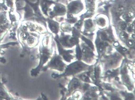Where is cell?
I'll use <instances>...</instances> for the list:
<instances>
[{
    "label": "cell",
    "mask_w": 135,
    "mask_h": 100,
    "mask_svg": "<svg viewBox=\"0 0 135 100\" xmlns=\"http://www.w3.org/2000/svg\"><path fill=\"white\" fill-rule=\"evenodd\" d=\"M53 42L54 40L52 34L49 32L44 35L38 49L37 59L38 60V64L36 67L32 68L30 70V75L32 77H38L41 72L42 67L50 60L54 51Z\"/></svg>",
    "instance_id": "cell-1"
},
{
    "label": "cell",
    "mask_w": 135,
    "mask_h": 100,
    "mask_svg": "<svg viewBox=\"0 0 135 100\" xmlns=\"http://www.w3.org/2000/svg\"><path fill=\"white\" fill-rule=\"evenodd\" d=\"M90 65L87 64L81 60H75L67 64L64 72L62 73H52L51 75L52 78L60 79L66 78L69 79L72 77L76 76L78 74L88 70Z\"/></svg>",
    "instance_id": "cell-2"
},
{
    "label": "cell",
    "mask_w": 135,
    "mask_h": 100,
    "mask_svg": "<svg viewBox=\"0 0 135 100\" xmlns=\"http://www.w3.org/2000/svg\"><path fill=\"white\" fill-rule=\"evenodd\" d=\"M119 79L122 85L129 92L134 91V75L128 68L127 60L124 58L119 67Z\"/></svg>",
    "instance_id": "cell-3"
},
{
    "label": "cell",
    "mask_w": 135,
    "mask_h": 100,
    "mask_svg": "<svg viewBox=\"0 0 135 100\" xmlns=\"http://www.w3.org/2000/svg\"><path fill=\"white\" fill-rule=\"evenodd\" d=\"M124 58L121 54L114 50L110 54L104 55L97 61L101 63L103 71H105L119 67Z\"/></svg>",
    "instance_id": "cell-4"
},
{
    "label": "cell",
    "mask_w": 135,
    "mask_h": 100,
    "mask_svg": "<svg viewBox=\"0 0 135 100\" xmlns=\"http://www.w3.org/2000/svg\"><path fill=\"white\" fill-rule=\"evenodd\" d=\"M67 63L62 60L58 52L54 49L52 56L47 63L44 65L41 69V72H46L48 70H54L62 73L64 72Z\"/></svg>",
    "instance_id": "cell-5"
},
{
    "label": "cell",
    "mask_w": 135,
    "mask_h": 100,
    "mask_svg": "<svg viewBox=\"0 0 135 100\" xmlns=\"http://www.w3.org/2000/svg\"><path fill=\"white\" fill-rule=\"evenodd\" d=\"M82 56L81 61L89 65H93L97 61L98 56L96 51L91 49L84 42H79Z\"/></svg>",
    "instance_id": "cell-6"
},
{
    "label": "cell",
    "mask_w": 135,
    "mask_h": 100,
    "mask_svg": "<svg viewBox=\"0 0 135 100\" xmlns=\"http://www.w3.org/2000/svg\"><path fill=\"white\" fill-rule=\"evenodd\" d=\"M93 42L95 45L96 53H97L98 56L97 61L105 55L109 54L114 50L112 44H110L108 42L101 40L96 36H95Z\"/></svg>",
    "instance_id": "cell-7"
},
{
    "label": "cell",
    "mask_w": 135,
    "mask_h": 100,
    "mask_svg": "<svg viewBox=\"0 0 135 100\" xmlns=\"http://www.w3.org/2000/svg\"><path fill=\"white\" fill-rule=\"evenodd\" d=\"M56 35L61 46L67 49L75 48V47L81 41L80 38L73 36L71 34H65L61 31Z\"/></svg>",
    "instance_id": "cell-8"
},
{
    "label": "cell",
    "mask_w": 135,
    "mask_h": 100,
    "mask_svg": "<svg viewBox=\"0 0 135 100\" xmlns=\"http://www.w3.org/2000/svg\"><path fill=\"white\" fill-rule=\"evenodd\" d=\"M53 40L56 44L57 50H58V54L60 55L62 60H64L67 64H69L73 61L75 60V49H65L61 46L60 42H59L56 35L53 36Z\"/></svg>",
    "instance_id": "cell-9"
},
{
    "label": "cell",
    "mask_w": 135,
    "mask_h": 100,
    "mask_svg": "<svg viewBox=\"0 0 135 100\" xmlns=\"http://www.w3.org/2000/svg\"><path fill=\"white\" fill-rule=\"evenodd\" d=\"M95 36L99 38L101 40L109 42L111 44L118 40L115 32H114V28L111 24L107 28H103V29L97 28L95 32Z\"/></svg>",
    "instance_id": "cell-10"
},
{
    "label": "cell",
    "mask_w": 135,
    "mask_h": 100,
    "mask_svg": "<svg viewBox=\"0 0 135 100\" xmlns=\"http://www.w3.org/2000/svg\"><path fill=\"white\" fill-rule=\"evenodd\" d=\"M97 30V28L94 23L93 18L84 20L83 27L81 30L82 35L86 36L90 40L93 41Z\"/></svg>",
    "instance_id": "cell-11"
},
{
    "label": "cell",
    "mask_w": 135,
    "mask_h": 100,
    "mask_svg": "<svg viewBox=\"0 0 135 100\" xmlns=\"http://www.w3.org/2000/svg\"><path fill=\"white\" fill-rule=\"evenodd\" d=\"M67 13V7L66 5L64 4L58 3L55 1L51 6L48 11V17L50 18H55L57 17L65 16Z\"/></svg>",
    "instance_id": "cell-12"
},
{
    "label": "cell",
    "mask_w": 135,
    "mask_h": 100,
    "mask_svg": "<svg viewBox=\"0 0 135 100\" xmlns=\"http://www.w3.org/2000/svg\"><path fill=\"white\" fill-rule=\"evenodd\" d=\"M66 7V14L76 16L81 13L85 9L84 3H83V0H72L69 1Z\"/></svg>",
    "instance_id": "cell-13"
},
{
    "label": "cell",
    "mask_w": 135,
    "mask_h": 100,
    "mask_svg": "<svg viewBox=\"0 0 135 100\" xmlns=\"http://www.w3.org/2000/svg\"><path fill=\"white\" fill-rule=\"evenodd\" d=\"M93 20L96 27L99 29L105 28L110 25L109 17L105 13H97L94 16Z\"/></svg>",
    "instance_id": "cell-14"
},
{
    "label": "cell",
    "mask_w": 135,
    "mask_h": 100,
    "mask_svg": "<svg viewBox=\"0 0 135 100\" xmlns=\"http://www.w3.org/2000/svg\"><path fill=\"white\" fill-rule=\"evenodd\" d=\"M83 82L78 79L76 77H72L69 79V81L66 86V93L65 96V99H67V98L70 97L73 92L79 90Z\"/></svg>",
    "instance_id": "cell-15"
},
{
    "label": "cell",
    "mask_w": 135,
    "mask_h": 100,
    "mask_svg": "<svg viewBox=\"0 0 135 100\" xmlns=\"http://www.w3.org/2000/svg\"><path fill=\"white\" fill-rule=\"evenodd\" d=\"M47 28L49 32L52 34L53 36L58 35L60 32V23L53 18L47 17L46 18Z\"/></svg>",
    "instance_id": "cell-16"
},
{
    "label": "cell",
    "mask_w": 135,
    "mask_h": 100,
    "mask_svg": "<svg viewBox=\"0 0 135 100\" xmlns=\"http://www.w3.org/2000/svg\"><path fill=\"white\" fill-rule=\"evenodd\" d=\"M5 81H4V78H1V73H0V100H11L16 99L5 86Z\"/></svg>",
    "instance_id": "cell-17"
},
{
    "label": "cell",
    "mask_w": 135,
    "mask_h": 100,
    "mask_svg": "<svg viewBox=\"0 0 135 100\" xmlns=\"http://www.w3.org/2000/svg\"><path fill=\"white\" fill-rule=\"evenodd\" d=\"M54 0H41L40 3L41 11L46 17H48V11L51 6L55 3Z\"/></svg>",
    "instance_id": "cell-18"
},
{
    "label": "cell",
    "mask_w": 135,
    "mask_h": 100,
    "mask_svg": "<svg viewBox=\"0 0 135 100\" xmlns=\"http://www.w3.org/2000/svg\"><path fill=\"white\" fill-rule=\"evenodd\" d=\"M84 6L86 11L96 12L97 9V0H84Z\"/></svg>",
    "instance_id": "cell-19"
},
{
    "label": "cell",
    "mask_w": 135,
    "mask_h": 100,
    "mask_svg": "<svg viewBox=\"0 0 135 100\" xmlns=\"http://www.w3.org/2000/svg\"><path fill=\"white\" fill-rule=\"evenodd\" d=\"M12 27V24L11 22H7L4 24L0 25V43L2 42L6 34L8 33L10 28Z\"/></svg>",
    "instance_id": "cell-20"
},
{
    "label": "cell",
    "mask_w": 135,
    "mask_h": 100,
    "mask_svg": "<svg viewBox=\"0 0 135 100\" xmlns=\"http://www.w3.org/2000/svg\"><path fill=\"white\" fill-rule=\"evenodd\" d=\"M19 44L18 41H11V42H8L7 43L4 44H1L0 43V55H3L5 54L4 49H9L12 46H18Z\"/></svg>",
    "instance_id": "cell-21"
},
{
    "label": "cell",
    "mask_w": 135,
    "mask_h": 100,
    "mask_svg": "<svg viewBox=\"0 0 135 100\" xmlns=\"http://www.w3.org/2000/svg\"><path fill=\"white\" fill-rule=\"evenodd\" d=\"M75 77H76L80 79L82 82L90 83V84H93V81H92L91 79L90 78V77L89 74H88L87 70L84 71V72H83L79 73V74H78L76 76H75Z\"/></svg>",
    "instance_id": "cell-22"
},
{
    "label": "cell",
    "mask_w": 135,
    "mask_h": 100,
    "mask_svg": "<svg viewBox=\"0 0 135 100\" xmlns=\"http://www.w3.org/2000/svg\"><path fill=\"white\" fill-rule=\"evenodd\" d=\"M119 92L122 99H134V92H129L127 90H119Z\"/></svg>",
    "instance_id": "cell-23"
},
{
    "label": "cell",
    "mask_w": 135,
    "mask_h": 100,
    "mask_svg": "<svg viewBox=\"0 0 135 100\" xmlns=\"http://www.w3.org/2000/svg\"><path fill=\"white\" fill-rule=\"evenodd\" d=\"M73 25L67 23V22L63 21L60 23V31L64 32L65 34H70L72 29Z\"/></svg>",
    "instance_id": "cell-24"
},
{
    "label": "cell",
    "mask_w": 135,
    "mask_h": 100,
    "mask_svg": "<svg viewBox=\"0 0 135 100\" xmlns=\"http://www.w3.org/2000/svg\"><path fill=\"white\" fill-rule=\"evenodd\" d=\"M79 19V17H76V15H69V14H66L65 18L64 21L67 22V23L73 25Z\"/></svg>",
    "instance_id": "cell-25"
},
{
    "label": "cell",
    "mask_w": 135,
    "mask_h": 100,
    "mask_svg": "<svg viewBox=\"0 0 135 100\" xmlns=\"http://www.w3.org/2000/svg\"><path fill=\"white\" fill-rule=\"evenodd\" d=\"M4 3L8 8V12H15V0H4Z\"/></svg>",
    "instance_id": "cell-26"
},
{
    "label": "cell",
    "mask_w": 135,
    "mask_h": 100,
    "mask_svg": "<svg viewBox=\"0 0 135 100\" xmlns=\"http://www.w3.org/2000/svg\"><path fill=\"white\" fill-rule=\"evenodd\" d=\"M82 97H83V92L78 89L73 92L70 97L67 98V99H81Z\"/></svg>",
    "instance_id": "cell-27"
},
{
    "label": "cell",
    "mask_w": 135,
    "mask_h": 100,
    "mask_svg": "<svg viewBox=\"0 0 135 100\" xmlns=\"http://www.w3.org/2000/svg\"><path fill=\"white\" fill-rule=\"evenodd\" d=\"M7 12H0V25L9 22Z\"/></svg>",
    "instance_id": "cell-28"
},
{
    "label": "cell",
    "mask_w": 135,
    "mask_h": 100,
    "mask_svg": "<svg viewBox=\"0 0 135 100\" xmlns=\"http://www.w3.org/2000/svg\"><path fill=\"white\" fill-rule=\"evenodd\" d=\"M96 13H97L96 12L86 11V12H85L84 13L81 14V15L79 16V18H80V19L83 20L87 19V18H93L94 16L95 15Z\"/></svg>",
    "instance_id": "cell-29"
},
{
    "label": "cell",
    "mask_w": 135,
    "mask_h": 100,
    "mask_svg": "<svg viewBox=\"0 0 135 100\" xmlns=\"http://www.w3.org/2000/svg\"><path fill=\"white\" fill-rule=\"evenodd\" d=\"M134 22H135V21L134 20V21H133L132 22H130V23L128 24L127 27L126 31L129 34L134 33V31H135V28H134L135 23Z\"/></svg>",
    "instance_id": "cell-30"
},
{
    "label": "cell",
    "mask_w": 135,
    "mask_h": 100,
    "mask_svg": "<svg viewBox=\"0 0 135 100\" xmlns=\"http://www.w3.org/2000/svg\"><path fill=\"white\" fill-rule=\"evenodd\" d=\"M71 35L73 36H75V37L80 38V36L81 35V30L77 29L76 28H75L74 26H73L72 29H71Z\"/></svg>",
    "instance_id": "cell-31"
},
{
    "label": "cell",
    "mask_w": 135,
    "mask_h": 100,
    "mask_svg": "<svg viewBox=\"0 0 135 100\" xmlns=\"http://www.w3.org/2000/svg\"><path fill=\"white\" fill-rule=\"evenodd\" d=\"M83 24H84V20L79 18L78 20V21L76 22L73 26H74L75 28H76L77 29H78L79 30H82V28H83Z\"/></svg>",
    "instance_id": "cell-32"
},
{
    "label": "cell",
    "mask_w": 135,
    "mask_h": 100,
    "mask_svg": "<svg viewBox=\"0 0 135 100\" xmlns=\"http://www.w3.org/2000/svg\"><path fill=\"white\" fill-rule=\"evenodd\" d=\"M124 46H126L128 48H131L133 47H134V40L132 39V38H128L125 42Z\"/></svg>",
    "instance_id": "cell-33"
},
{
    "label": "cell",
    "mask_w": 135,
    "mask_h": 100,
    "mask_svg": "<svg viewBox=\"0 0 135 100\" xmlns=\"http://www.w3.org/2000/svg\"><path fill=\"white\" fill-rule=\"evenodd\" d=\"M0 12H8V8L4 3V0H0Z\"/></svg>",
    "instance_id": "cell-34"
},
{
    "label": "cell",
    "mask_w": 135,
    "mask_h": 100,
    "mask_svg": "<svg viewBox=\"0 0 135 100\" xmlns=\"http://www.w3.org/2000/svg\"><path fill=\"white\" fill-rule=\"evenodd\" d=\"M0 63H2V64H6L7 63L6 59L3 55H0Z\"/></svg>",
    "instance_id": "cell-35"
},
{
    "label": "cell",
    "mask_w": 135,
    "mask_h": 100,
    "mask_svg": "<svg viewBox=\"0 0 135 100\" xmlns=\"http://www.w3.org/2000/svg\"><path fill=\"white\" fill-rule=\"evenodd\" d=\"M108 1H110V0H97V4H98H98L103 3H104V2H107Z\"/></svg>",
    "instance_id": "cell-36"
},
{
    "label": "cell",
    "mask_w": 135,
    "mask_h": 100,
    "mask_svg": "<svg viewBox=\"0 0 135 100\" xmlns=\"http://www.w3.org/2000/svg\"><path fill=\"white\" fill-rule=\"evenodd\" d=\"M72 1V0H68V1L69 2V1Z\"/></svg>",
    "instance_id": "cell-37"
},
{
    "label": "cell",
    "mask_w": 135,
    "mask_h": 100,
    "mask_svg": "<svg viewBox=\"0 0 135 100\" xmlns=\"http://www.w3.org/2000/svg\"><path fill=\"white\" fill-rule=\"evenodd\" d=\"M54 1H55V0H54Z\"/></svg>",
    "instance_id": "cell-38"
}]
</instances>
